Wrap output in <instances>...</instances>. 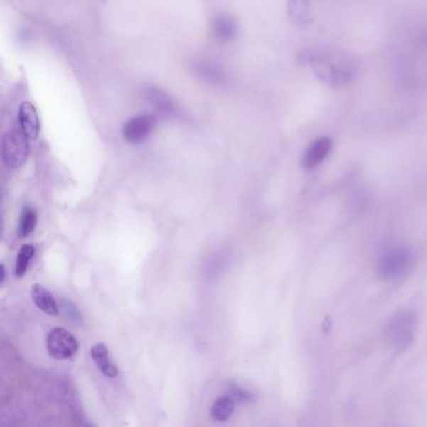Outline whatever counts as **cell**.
I'll list each match as a JSON object with an SVG mask.
<instances>
[{
  "label": "cell",
  "mask_w": 427,
  "mask_h": 427,
  "mask_svg": "<svg viewBox=\"0 0 427 427\" xmlns=\"http://www.w3.org/2000/svg\"><path fill=\"white\" fill-rule=\"evenodd\" d=\"M301 59L315 69L320 80L333 87L346 85L354 75V68L346 57L330 50H306Z\"/></svg>",
  "instance_id": "1"
},
{
  "label": "cell",
  "mask_w": 427,
  "mask_h": 427,
  "mask_svg": "<svg viewBox=\"0 0 427 427\" xmlns=\"http://www.w3.org/2000/svg\"><path fill=\"white\" fill-rule=\"evenodd\" d=\"M416 264V252L407 244L387 248L382 254L377 269L385 280H399L411 272Z\"/></svg>",
  "instance_id": "2"
},
{
  "label": "cell",
  "mask_w": 427,
  "mask_h": 427,
  "mask_svg": "<svg viewBox=\"0 0 427 427\" xmlns=\"http://www.w3.org/2000/svg\"><path fill=\"white\" fill-rule=\"evenodd\" d=\"M416 331V317L411 311H400L391 318L386 326V340L397 350L407 347Z\"/></svg>",
  "instance_id": "3"
},
{
  "label": "cell",
  "mask_w": 427,
  "mask_h": 427,
  "mask_svg": "<svg viewBox=\"0 0 427 427\" xmlns=\"http://www.w3.org/2000/svg\"><path fill=\"white\" fill-rule=\"evenodd\" d=\"M29 141L14 127L8 129L1 137V157L6 167L16 169L21 168L27 162L29 156Z\"/></svg>",
  "instance_id": "4"
},
{
  "label": "cell",
  "mask_w": 427,
  "mask_h": 427,
  "mask_svg": "<svg viewBox=\"0 0 427 427\" xmlns=\"http://www.w3.org/2000/svg\"><path fill=\"white\" fill-rule=\"evenodd\" d=\"M78 341L68 330L55 328L47 336V351L55 360H67L78 352Z\"/></svg>",
  "instance_id": "5"
},
{
  "label": "cell",
  "mask_w": 427,
  "mask_h": 427,
  "mask_svg": "<svg viewBox=\"0 0 427 427\" xmlns=\"http://www.w3.org/2000/svg\"><path fill=\"white\" fill-rule=\"evenodd\" d=\"M157 123V118L151 113H141L128 118L121 128V134L129 143L142 142L152 133Z\"/></svg>",
  "instance_id": "6"
},
{
  "label": "cell",
  "mask_w": 427,
  "mask_h": 427,
  "mask_svg": "<svg viewBox=\"0 0 427 427\" xmlns=\"http://www.w3.org/2000/svg\"><path fill=\"white\" fill-rule=\"evenodd\" d=\"M141 93L143 98L152 103L161 113H163L164 116L182 118L183 113L180 111L178 103L162 88L153 85H144L141 90Z\"/></svg>",
  "instance_id": "7"
},
{
  "label": "cell",
  "mask_w": 427,
  "mask_h": 427,
  "mask_svg": "<svg viewBox=\"0 0 427 427\" xmlns=\"http://www.w3.org/2000/svg\"><path fill=\"white\" fill-rule=\"evenodd\" d=\"M24 137L29 142L34 141L39 134L40 121L38 116L37 108L31 102H23L18 109V126Z\"/></svg>",
  "instance_id": "8"
},
{
  "label": "cell",
  "mask_w": 427,
  "mask_h": 427,
  "mask_svg": "<svg viewBox=\"0 0 427 427\" xmlns=\"http://www.w3.org/2000/svg\"><path fill=\"white\" fill-rule=\"evenodd\" d=\"M333 149V141L331 138H317L306 148L305 153L302 156L301 163L305 169H313L317 166L328 158V154L331 153Z\"/></svg>",
  "instance_id": "9"
},
{
  "label": "cell",
  "mask_w": 427,
  "mask_h": 427,
  "mask_svg": "<svg viewBox=\"0 0 427 427\" xmlns=\"http://www.w3.org/2000/svg\"><path fill=\"white\" fill-rule=\"evenodd\" d=\"M192 67H193L195 73L207 82L222 83L227 80V74H226L225 68L213 59H197Z\"/></svg>",
  "instance_id": "10"
},
{
  "label": "cell",
  "mask_w": 427,
  "mask_h": 427,
  "mask_svg": "<svg viewBox=\"0 0 427 427\" xmlns=\"http://www.w3.org/2000/svg\"><path fill=\"white\" fill-rule=\"evenodd\" d=\"M212 31L218 40L229 42L237 36V21L229 13H218L212 21Z\"/></svg>",
  "instance_id": "11"
},
{
  "label": "cell",
  "mask_w": 427,
  "mask_h": 427,
  "mask_svg": "<svg viewBox=\"0 0 427 427\" xmlns=\"http://www.w3.org/2000/svg\"><path fill=\"white\" fill-rule=\"evenodd\" d=\"M90 356L94 361V364H97L98 369L106 377L114 379L118 376V369H117L116 364L109 357V351L104 343H95L90 350Z\"/></svg>",
  "instance_id": "12"
},
{
  "label": "cell",
  "mask_w": 427,
  "mask_h": 427,
  "mask_svg": "<svg viewBox=\"0 0 427 427\" xmlns=\"http://www.w3.org/2000/svg\"><path fill=\"white\" fill-rule=\"evenodd\" d=\"M33 302L36 306L45 312L49 316L57 317L59 315L58 305L53 295L44 287V286L36 283L32 287Z\"/></svg>",
  "instance_id": "13"
},
{
  "label": "cell",
  "mask_w": 427,
  "mask_h": 427,
  "mask_svg": "<svg viewBox=\"0 0 427 427\" xmlns=\"http://www.w3.org/2000/svg\"><path fill=\"white\" fill-rule=\"evenodd\" d=\"M236 409V402L229 396L218 397L211 409V417L217 422L227 421Z\"/></svg>",
  "instance_id": "14"
},
{
  "label": "cell",
  "mask_w": 427,
  "mask_h": 427,
  "mask_svg": "<svg viewBox=\"0 0 427 427\" xmlns=\"http://www.w3.org/2000/svg\"><path fill=\"white\" fill-rule=\"evenodd\" d=\"M288 16L291 21L300 27L308 26L312 21L310 4L306 1H291L288 3Z\"/></svg>",
  "instance_id": "15"
},
{
  "label": "cell",
  "mask_w": 427,
  "mask_h": 427,
  "mask_svg": "<svg viewBox=\"0 0 427 427\" xmlns=\"http://www.w3.org/2000/svg\"><path fill=\"white\" fill-rule=\"evenodd\" d=\"M38 213L33 207H24L21 211L19 225H18V234L21 237H27L34 231L37 226Z\"/></svg>",
  "instance_id": "16"
},
{
  "label": "cell",
  "mask_w": 427,
  "mask_h": 427,
  "mask_svg": "<svg viewBox=\"0 0 427 427\" xmlns=\"http://www.w3.org/2000/svg\"><path fill=\"white\" fill-rule=\"evenodd\" d=\"M34 246L32 244H23L18 256H16V277H23L26 272H27L28 266L29 262L32 261L33 256H34Z\"/></svg>",
  "instance_id": "17"
},
{
  "label": "cell",
  "mask_w": 427,
  "mask_h": 427,
  "mask_svg": "<svg viewBox=\"0 0 427 427\" xmlns=\"http://www.w3.org/2000/svg\"><path fill=\"white\" fill-rule=\"evenodd\" d=\"M62 307H63L65 316H68L69 320L72 322H82L80 313L78 312V308L74 306L70 301H62Z\"/></svg>",
  "instance_id": "18"
},
{
  "label": "cell",
  "mask_w": 427,
  "mask_h": 427,
  "mask_svg": "<svg viewBox=\"0 0 427 427\" xmlns=\"http://www.w3.org/2000/svg\"><path fill=\"white\" fill-rule=\"evenodd\" d=\"M228 396L232 399L234 402L236 401H248L251 400V395L248 394L247 391L243 390L238 386L232 385L229 387V394Z\"/></svg>",
  "instance_id": "19"
},
{
  "label": "cell",
  "mask_w": 427,
  "mask_h": 427,
  "mask_svg": "<svg viewBox=\"0 0 427 427\" xmlns=\"http://www.w3.org/2000/svg\"><path fill=\"white\" fill-rule=\"evenodd\" d=\"M0 271H1V279H0V282L4 283V280H6V266H4V264L0 266Z\"/></svg>",
  "instance_id": "20"
}]
</instances>
